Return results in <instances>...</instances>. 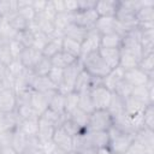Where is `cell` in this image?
I'll list each match as a JSON object with an SVG mask.
<instances>
[{"instance_id": "7a4b0ae2", "label": "cell", "mask_w": 154, "mask_h": 154, "mask_svg": "<svg viewBox=\"0 0 154 154\" xmlns=\"http://www.w3.org/2000/svg\"><path fill=\"white\" fill-rule=\"evenodd\" d=\"M82 61L83 69L93 77L96 78H103L105 76H107L111 72L109 66L102 60V58L99 54V51L93 52L88 55H85L84 58L79 59Z\"/></svg>"}, {"instance_id": "7402d4cb", "label": "cell", "mask_w": 154, "mask_h": 154, "mask_svg": "<svg viewBox=\"0 0 154 154\" xmlns=\"http://www.w3.org/2000/svg\"><path fill=\"white\" fill-rule=\"evenodd\" d=\"M17 126L26 137H36L38 131V116L20 120Z\"/></svg>"}, {"instance_id": "ffe728a7", "label": "cell", "mask_w": 154, "mask_h": 154, "mask_svg": "<svg viewBox=\"0 0 154 154\" xmlns=\"http://www.w3.org/2000/svg\"><path fill=\"white\" fill-rule=\"evenodd\" d=\"M94 85V77L90 76L84 69L79 72V75L76 78L75 82V88L73 91L76 93H83V91H89Z\"/></svg>"}, {"instance_id": "1f68e13d", "label": "cell", "mask_w": 154, "mask_h": 154, "mask_svg": "<svg viewBox=\"0 0 154 154\" xmlns=\"http://www.w3.org/2000/svg\"><path fill=\"white\" fill-rule=\"evenodd\" d=\"M67 118L75 124L77 125L81 130L87 131V125H88V120H89V114L79 108H76L71 114L67 116Z\"/></svg>"}, {"instance_id": "ba28073f", "label": "cell", "mask_w": 154, "mask_h": 154, "mask_svg": "<svg viewBox=\"0 0 154 154\" xmlns=\"http://www.w3.org/2000/svg\"><path fill=\"white\" fill-rule=\"evenodd\" d=\"M71 19L72 23L89 30L91 28H94L96 20L99 19V16L95 11V8H90V10H78L75 13L71 14Z\"/></svg>"}, {"instance_id": "52a82bcc", "label": "cell", "mask_w": 154, "mask_h": 154, "mask_svg": "<svg viewBox=\"0 0 154 154\" xmlns=\"http://www.w3.org/2000/svg\"><path fill=\"white\" fill-rule=\"evenodd\" d=\"M100 40H101V34L95 29L91 28L87 31V35L84 40L81 43V55L79 59L84 58L85 55L96 52L100 49Z\"/></svg>"}, {"instance_id": "f6af8a7d", "label": "cell", "mask_w": 154, "mask_h": 154, "mask_svg": "<svg viewBox=\"0 0 154 154\" xmlns=\"http://www.w3.org/2000/svg\"><path fill=\"white\" fill-rule=\"evenodd\" d=\"M24 71H25V67L23 66V64L20 63L19 59H13V60L7 65V72H8L10 77L13 79V82H14V79H16L17 77H19Z\"/></svg>"}, {"instance_id": "816d5d0a", "label": "cell", "mask_w": 154, "mask_h": 154, "mask_svg": "<svg viewBox=\"0 0 154 154\" xmlns=\"http://www.w3.org/2000/svg\"><path fill=\"white\" fill-rule=\"evenodd\" d=\"M125 154H152V153H149L141 143H138L134 140L132 144L129 147V149L125 152Z\"/></svg>"}, {"instance_id": "4316f807", "label": "cell", "mask_w": 154, "mask_h": 154, "mask_svg": "<svg viewBox=\"0 0 154 154\" xmlns=\"http://www.w3.org/2000/svg\"><path fill=\"white\" fill-rule=\"evenodd\" d=\"M148 105L129 96L126 99H124V107H125V113L128 116H141L143 114L144 108Z\"/></svg>"}, {"instance_id": "11a10c76", "label": "cell", "mask_w": 154, "mask_h": 154, "mask_svg": "<svg viewBox=\"0 0 154 154\" xmlns=\"http://www.w3.org/2000/svg\"><path fill=\"white\" fill-rule=\"evenodd\" d=\"M0 154H18L11 146H4L0 147Z\"/></svg>"}, {"instance_id": "d6a6232c", "label": "cell", "mask_w": 154, "mask_h": 154, "mask_svg": "<svg viewBox=\"0 0 154 154\" xmlns=\"http://www.w3.org/2000/svg\"><path fill=\"white\" fill-rule=\"evenodd\" d=\"M122 38H123V36H120L116 32L101 35L100 48H120Z\"/></svg>"}, {"instance_id": "b9f144b4", "label": "cell", "mask_w": 154, "mask_h": 154, "mask_svg": "<svg viewBox=\"0 0 154 154\" xmlns=\"http://www.w3.org/2000/svg\"><path fill=\"white\" fill-rule=\"evenodd\" d=\"M132 89H134V87L126 81V79H122V81H119L118 82V84L116 85V88H114V90H113V93L114 94H117L118 96H120L122 99H126V97H129L130 95H131V91H132Z\"/></svg>"}, {"instance_id": "44dd1931", "label": "cell", "mask_w": 154, "mask_h": 154, "mask_svg": "<svg viewBox=\"0 0 154 154\" xmlns=\"http://www.w3.org/2000/svg\"><path fill=\"white\" fill-rule=\"evenodd\" d=\"M123 78H124V70H123L120 66H118V67L111 70V72L101 79V83H102V85H103L106 89H108L109 91L113 93L116 85H117L118 82L122 81Z\"/></svg>"}, {"instance_id": "d4e9b609", "label": "cell", "mask_w": 154, "mask_h": 154, "mask_svg": "<svg viewBox=\"0 0 154 154\" xmlns=\"http://www.w3.org/2000/svg\"><path fill=\"white\" fill-rule=\"evenodd\" d=\"M108 113L111 114L112 119H116L123 114H125V107H124V99L118 96L117 94L112 93V97L109 101V105L107 107Z\"/></svg>"}, {"instance_id": "5b68a950", "label": "cell", "mask_w": 154, "mask_h": 154, "mask_svg": "<svg viewBox=\"0 0 154 154\" xmlns=\"http://www.w3.org/2000/svg\"><path fill=\"white\" fill-rule=\"evenodd\" d=\"M83 70V65L82 61L79 59H77L73 64H71L70 66H67L66 69H64V76H63V81L61 84L58 88V91L66 95L69 93L73 91L75 88V82L77 76L79 75V72Z\"/></svg>"}, {"instance_id": "cb8c5ba5", "label": "cell", "mask_w": 154, "mask_h": 154, "mask_svg": "<svg viewBox=\"0 0 154 154\" xmlns=\"http://www.w3.org/2000/svg\"><path fill=\"white\" fill-rule=\"evenodd\" d=\"M78 58H75L73 55L64 52V51H60L58 52L55 55H53L51 58V64L53 67H58V69H66L67 66H70L71 64H73Z\"/></svg>"}, {"instance_id": "30bf717a", "label": "cell", "mask_w": 154, "mask_h": 154, "mask_svg": "<svg viewBox=\"0 0 154 154\" xmlns=\"http://www.w3.org/2000/svg\"><path fill=\"white\" fill-rule=\"evenodd\" d=\"M57 91H51V93H38L31 90V96H30V105L34 109V112L37 116H41L43 112L48 109L49 100L51 97L55 94Z\"/></svg>"}, {"instance_id": "f1b7e54d", "label": "cell", "mask_w": 154, "mask_h": 154, "mask_svg": "<svg viewBox=\"0 0 154 154\" xmlns=\"http://www.w3.org/2000/svg\"><path fill=\"white\" fill-rule=\"evenodd\" d=\"M135 18L138 24L154 23V5H144L140 7L135 13Z\"/></svg>"}, {"instance_id": "8992f818", "label": "cell", "mask_w": 154, "mask_h": 154, "mask_svg": "<svg viewBox=\"0 0 154 154\" xmlns=\"http://www.w3.org/2000/svg\"><path fill=\"white\" fill-rule=\"evenodd\" d=\"M94 28L101 34H112L116 32L120 36H124L126 30L125 28L116 19V17H99V19L96 20Z\"/></svg>"}, {"instance_id": "f907efd6", "label": "cell", "mask_w": 154, "mask_h": 154, "mask_svg": "<svg viewBox=\"0 0 154 154\" xmlns=\"http://www.w3.org/2000/svg\"><path fill=\"white\" fill-rule=\"evenodd\" d=\"M7 45H8V48H10V52H11L13 59H19V57H20V54H22L24 47H23L17 40H14V38L10 40V41L7 42Z\"/></svg>"}, {"instance_id": "9a60e30c", "label": "cell", "mask_w": 154, "mask_h": 154, "mask_svg": "<svg viewBox=\"0 0 154 154\" xmlns=\"http://www.w3.org/2000/svg\"><path fill=\"white\" fill-rule=\"evenodd\" d=\"M119 6V1L116 0H102L96 1L95 11L99 17H114Z\"/></svg>"}, {"instance_id": "3957f363", "label": "cell", "mask_w": 154, "mask_h": 154, "mask_svg": "<svg viewBox=\"0 0 154 154\" xmlns=\"http://www.w3.org/2000/svg\"><path fill=\"white\" fill-rule=\"evenodd\" d=\"M141 34L142 32L138 26L126 31L122 38L120 49L134 54L138 59H142L143 52H142V46H141Z\"/></svg>"}, {"instance_id": "680465c9", "label": "cell", "mask_w": 154, "mask_h": 154, "mask_svg": "<svg viewBox=\"0 0 154 154\" xmlns=\"http://www.w3.org/2000/svg\"><path fill=\"white\" fill-rule=\"evenodd\" d=\"M0 18H1V16H0Z\"/></svg>"}, {"instance_id": "f546056e", "label": "cell", "mask_w": 154, "mask_h": 154, "mask_svg": "<svg viewBox=\"0 0 154 154\" xmlns=\"http://www.w3.org/2000/svg\"><path fill=\"white\" fill-rule=\"evenodd\" d=\"M141 46L143 55L154 53V29L141 30Z\"/></svg>"}, {"instance_id": "ab89813d", "label": "cell", "mask_w": 154, "mask_h": 154, "mask_svg": "<svg viewBox=\"0 0 154 154\" xmlns=\"http://www.w3.org/2000/svg\"><path fill=\"white\" fill-rule=\"evenodd\" d=\"M137 67L140 70H142L146 75H148L149 77H153V72H154V53L143 55L142 59L140 60Z\"/></svg>"}, {"instance_id": "60d3db41", "label": "cell", "mask_w": 154, "mask_h": 154, "mask_svg": "<svg viewBox=\"0 0 154 154\" xmlns=\"http://www.w3.org/2000/svg\"><path fill=\"white\" fill-rule=\"evenodd\" d=\"M78 108L90 114L95 108L90 97V91H83L78 94Z\"/></svg>"}, {"instance_id": "681fc988", "label": "cell", "mask_w": 154, "mask_h": 154, "mask_svg": "<svg viewBox=\"0 0 154 154\" xmlns=\"http://www.w3.org/2000/svg\"><path fill=\"white\" fill-rule=\"evenodd\" d=\"M12 60H13V57H12L10 48H8V45L6 42L2 46H0V64L7 66Z\"/></svg>"}, {"instance_id": "74e56055", "label": "cell", "mask_w": 154, "mask_h": 154, "mask_svg": "<svg viewBox=\"0 0 154 154\" xmlns=\"http://www.w3.org/2000/svg\"><path fill=\"white\" fill-rule=\"evenodd\" d=\"M61 51L73 55L75 58H78L79 59V55H81V43L71 40V38H67V37H63V42H61Z\"/></svg>"}, {"instance_id": "f35d334b", "label": "cell", "mask_w": 154, "mask_h": 154, "mask_svg": "<svg viewBox=\"0 0 154 154\" xmlns=\"http://www.w3.org/2000/svg\"><path fill=\"white\" fill-rule=\"evenodd\" d=\"M14 40H17L24 48L32 47V45H34V31L28 26V29L17 32L16 36H14Z\"/></svg>"}, {"instance_id": "d6986e66", "label": "cell", "mask_w": 154, "mask_h": 154, "mask_svg": "<svg viewBox=\"0 0 154 154\" xmlns=\"http://www.w3.org/2000/svg\"><path fill=\"white\" fill-rule=\"evenodd\" d=\"M57 128L49 122L47 120L45 117L40 116L38 117V131H37V138L40 142H46V141H49L52 140V136H53V132Z\"/></svg>"}, {"instance_id": "9c48e42d", "label": "cell", "mask_w": 154, "mask_h": 154, "mask_svg": "<svg viewBox=\"0 0 154 154\" xmlns=\"http://www.w3.org/2000/svg\"><path fill=\"white\" fill-rule=\"evenodd\" d=\"M89 91H90V97H91L94 108L95 109H107L111 97H112V91L106 89L103 85L93 87Z\"/></svg>"}, {"instance_id": "db71d44e", "label": "cell", "mask_w": 154, "mask_h": 154, "mask_svg": "<svg viewBox=\"0 0 154 154\" xmlns=\"http://www.w3.org/2000/svg\"><path fill=\"white\" fill-rule=\"evenodd\" d=\"M77 1H78V10H90V8H95L96 1H91V0H77Z\"/></svg>"}, {"instance_id": "2e32d148", "label": "cell", "mask_w": 154, "mask_h": 154, "mask_svg": "<svg viewBox=\"0 0 154 154\" xmlns=\"http://www.w3.org/2000/svg\"><path fill=\"white\" fill-rule=\"evenodd\" d=\"M149 78L150 77L148 75H146L142 70H140L138 67H134V69L124 71V79H126L132 87L144 85V84H147Z\"/></svg>"}, {"instance_id": "ac0fdd59", "label": "cell", "mask_w": 154, "mask_h": 154, "mask_svg": "<svg viewBox=\"0 0 154 154\" xmlns=\"http://www.w3.org/2000/svg\"><path fill=\"white\" fill-rule=\"evenodd\" d=\"M99 54L102 58V60L109 66L111 70L119 66L120 48H100Z\"/></svg>"}, {"instance_id": "7bdbcfd3", "label": "cell", "mask_w": 154, "mask_h": 154, "mask_svg": "<svg viewBox=\"0 0 154 154\" xmlns=\"http://www.w3.org/2000/svg\"><path fill=\"white\" fill-rule=\"evenodd\" d=\"M76 108H78V93L72 91L65 95V116L71 114Z\"/></svg>"}, {"instance_id": "4dcf8cb0", "label": "cell", "mask_w": 154, "mask_h": 154, "mask_svg": "<svg viewBox=\"0 0 154 154\" xmlns=\"http://www.w3.org/2000/svg\"><path fill=\"white\" fill-rule=\"evenodd\" d=\"M131 97L146 103V105H150L154 102V96L150 95L147 85H137V87H134L132 91H131Z\"/></svg>"}, {"instance_id": "4fadbf2b", "label": "cell", "mask_w": 154, "mask_h": 154, "mask_svg": "<svg viewBox=\"0 0 154 154\" xmlns=\"http://www.w3.org/2000/svg\"><path fill=\"white\" fill-rule=\"evenodd\" d=\"M42 52L36 49L35 47H28V48H24L20 57H19V60L20 63L23 64V66L26 69V70H31L36 66V64L42 59Z\"/></svg>"}, {"instance_id": "8d00e7d4", "label": "cell", "mask_w": 154, "mask_h": 154, "mask_svg": "<svg viewBox=\"0 0 154 154\" xmlns=\"http://www.w3.org/2000/svg\"><path fill=\"white\" fill-rule=\"evenodd\" d=\"M48 108L59 113V114H65V95L57 91L49 100Z\"/></svg>"}, {"instance_id": "bcb514c9", "label": "cell", "mask_w": 154, "mask_h": 154, "mask_svg": "<svg viewBox=\"0 0 154 154\" xmlns=\"http://www.w3.org/2000/svg\"><path fill=\"white\" fill-rule=\"evenodd\" d=\"M143 119V126L150 130H154V103L148 105L142 114Z\"/></svg>"}, {"instance_id": "5bb4252c", "label": "cell", "mask_w": 154, "mask_h": 154, "mask_svg": "<svg viewBox=\"0 0 154 154\" xmlns=\"http://www.w3.org/2000/svg\"><path fill=\"white\" fill-rule=\"evenodd\" d=\"M30 88L34 91H38V93L58 91V87L47 76H35L32 78V82H31Z\"/></svg>"}, {"instance_id": "e575fe53", "label": "cell", "mask_w": 154, "mask_h": 154, "mask_svg": "<svg viewBox=\"0 0 154 154\" xmlns=\"http://www.w3.org/2000/svg\"><path fill=\"white\" fill-rule=\"evenodd\" d=\"M141 59H138L137 57H135L134 54L131 53H128L125 51H122L120 49V59H119V66L126 71V70H130V69H134V67H137L138 66V63H140Z\"/></svg>"}, {"instance_id": "7dc6e473", "label": "cell", "mask_w": 154, "mask_h": 154, "mask_svg": "<svg viewBox=\"0 0 154 154\" xmlns=\"http://www.w3.org/2000/svg\"><path fill=\"white\" fill-rule=\"evenodd\" d=\"M18 10V2L14 0H2L0 1V16L7 17L8 14L17 12Z\"/></svg>"}, {"instance_id": "836d02e7", "label": "cell", "mask_w": 154, "mask_h": 154, "mask_svg": "<svg viewBox=\"0 0 154 154\" xmlns=\"http://www.w3.org/2000/svg\"><path fill=\"white\" fill-rule=\"evenodd\" d=\"M6 19H7L8 24L12 26V29H13L16 32L23 31V30L28 29V26H29V23L18 13V11H17V12H13V13H11V14H8V16L6 17Z\"/></svg>"}, {"instance_id": "603a6c76", "label": "cell", "mask_w": 154, "mask_h": 154, "mask_svg": "<svg viewBox=\"0 0 154 154\" xmlns=\"http://www.w3.org/2000/svg\"><path fill=\"white\" fill-rule=\"evenodd\" d=\"M87 29L75 24V23H70L63 31V36L64 37H67V38H71L78 43H82V41L84 40L85 35H87Z\"/></svg>"}, {"instance_id": "6f0895ef", "label": "cell", "mask_w": 154, "mask_h": 154, "mask_svg": "<svg viewBox=\"0 0 154 154\" xmlns=\"http://www.w3.org/2000/svg\"><path fill=\"white\" fill-rule=\"evenodd\" d=\"M109 154H113V153H109Z\"/></svg>"}, {"instance_id": "f5cc1de1", "label": "cell", "mask_w": 154, "mask_h": 154, "mask_svg": "<svg viewBox=\"0 0 154 154\" xmlns=\"http://www.w3.org/2000/svg\"><path fill=\"white\" fill-rule=\"evenodd\" d=\"M47 2H48V1L34 0V1H31V7H32V10L35 11V13H36V14H38V13H42V12H43V10H45V7H46Z\"/></svg>"}, {"instance_id": "d590c367", "label": "cell", "mask_w": 154, "mask_h": 154, "mask_svg": "<svg viewBox=\"0 0 154 154\" xmlns=\"http://www.w3.org/2000/svg\"><path fill=\"white\" fill-rule=\"evenodd\" d=\"M18 2V13L30 24L34 22L35 17H36V13L35 11L32 10L31 7V1H17Z\"/></svg>"}, {"instance_id": "c3c4849f", "label": "cell", "mask_w": 154, "mask_h": 154, "mask_svg": "<svg viewBox=\"0 0 154 154\" xmlns=\"http://www.w3.org/2000/svg\"><path fill=\"white\" fill-rule=\"evenodd\" d=\"M63 76H64V70L63 69H58V67H53L49 70L47 77L59 88V85L61 84V81H63Z\"/></svg>"}, {"instance_id": "e0dca14e", "label": "cell", "mask_w": 154, "mask_h": 154, "mask_svg": "<svg viewBox=\"0 0 154 154\" xmlns=\"http://www.w3.org/2000/svg\"><path fill=\"white\" fill-rule=\"evenodd\" d=\"M136 142L141 143L149 153L153 154V149H154V130L147 129V128H142L141 130H138L135 134V138Z\"/></svg>"}, {"instance_id": "484cf974", "label": "cell", "mask_w": 154, "mask_h": 154, "mask_svg": "<svg viewBox=\"0 0 154 154\" xmlns=\"http://www.w3.org/2000/svg\"><path fill=\"white\" fill-rule=\"evenodd\" d=\"M61 42H63V36L52 35L42 49V55L51 59L53 55H55L58 52L61 51Z\"/></svg>"}, {"instance_id": "8fae6325", "label": "cell", "mask_w": 154, "mask_h": 154, "mask_svg": "<svg viewBox=\"0 0 154 154\" xmlns=\"http://www.w3.org/2000/svg\"><path fill=\"white\" fill-rule=\"evenodd\" d=\"M52 141L64 153H69L73 150V138L63 129V126H59L54 130Z\"/></svg>"}, {"instance_id": "ee69618b", "label": "cell", "mask_w": 154, "mask_h": 154, "mask_svg": "<svg viewBox=\"0 0 154 154\" xmlns=\"http://www.w3.org/2000/svg\"><path fill=\"white\" fill-rule=\"evenodd\" d=\"M51 69H52L51 59L49 58H46V57H42V59L32 69V73L35 76H47Z\"/></svg>"}, {"instance_id": "6da1fadb", "label": "cell", "mask_w": 154, "mask_h": 154, "mask_svg": "<svg viewBox=\"0 0 154 154\" xmlns=\"http://www.w3.org/2000/svg\"><path fill=\"white\" fill-rule=\"evenodd\" d=\"M108 137L109 138H108L107 149L109 150V153H113V154H125V152L132 144L135 135L123 132V131L118 130L117 128H114L112 125V128L108 130Z\"/></svg>"}, {"instance_id": "7c38bea8", "label": "cell", "mask_w": 154, "mask_h": 154, "mask_svg": "<svg viewBox=\"0 0 154 154\" xmlns=\"http://www.w3.org/2000/svg\"><path fill=\"white\" fill-rule=\"evenodd\" d=\"M83 136L87 143L96 149H105L108 146V131H85Z\"/></svg>"}, {"instance_id": "83f0119b", "label": "cell", "mask_w": 154, "mask_h": 154, "mask_svg": "<svg viewBox=\"0 0 154 154\" xmlns=\"http://www.w3.org/2000/svg\"><path fill=\"white\" fill-rule=\"evenodd\" d=\"M26 144H28V137L18 129V126L12 131V135H11V147L18 153H23L26 148Z\"/></svg>"}, {"instance_id": "9f6ffc18", "label": "cell", "mask_w": 154, "mask_h": 154, "mask_svg": "<svg viewBox=\"0 0 154 154\" xmlns=\"http://www.w3.org/2000/svg\"><path fill=\"white\" fill-rule=\"evenodd\" d=\"M60 154H66V153H64V152H63V153H60Z\"/></svg>"}, {"instance_id": "277c9868", "label": "cell", "mask_w": 154, "mask_h": 154, "mask_svg": "<svg viewBox=\"0 0 154 154\" xmlns=\"http://www.w3.org/2000/svg\"><path fill=\"white\" fill-rule=\"evenodd\" d=\"M113 125V119L107 109H94L89 114L87 131H108Z\"/></svg>"}]
</instances>
